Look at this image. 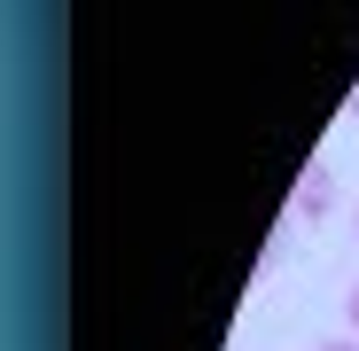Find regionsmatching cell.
I'll use <instances>...</instances> for the list:
<instances>
[{
    "label": "cell",
    "mask_w": 359,
    "mask_h": 351,
    "mask_svg": "<svg viewBox=\"0 0 359 351\" xmlns=\"http://www.w3.org/2000/svg\"><path fill=\"white\" fill-rule=\"evenodd\" d=\"M320 195H328V172H313V180H305V188H297V211H313V219H320V211H328Z\"/></svg>",
    "instance_id": "6da1fadb"
},
{
    "label": "cell",
    "mask_w": 359,
    "mask_h": 351,
    "mask_svg": "<svg viewBox=\"0 0 359 351\" xmlns=\"http://www.w3.org/2000/svg\"><path fill=\"white\" fill-rule=\"evenodd\" d=\"M351 343H359V281H351Z\"/></svg>",
    "instance_id": "7a4b0ae2"
},
{
    "label": "cell",
    "mask_w": 359,
    "mask_h": 351,
    "mask_svg": "<svg viewBox=\"0 0 359 351\" xmlns=\"http://www.w3.org/2000/svg\"><path fill=\"white\" fill-rule=\"evenodd\" d=\"M320 351H359V343H320Z\"/></svg>",
    "instance_id": "3957f363"
}]
</instances>
